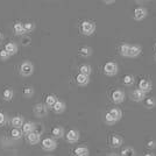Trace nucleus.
I'll return each mask as SVG.
<instances>
[{
    "label": "nucleus",
    "instance_id": "obj_33",
    "mask_svg": "<svg viewBox=\"0 0 156 156\" xmlns=\"http://www.w3.org/2000/svg\"><path fill=\"white\" fill-rule=\"evenodd\" d=\"M134 76H132V75H126L124 77V83H125V85H132V84H134Z\"/></svg>",
    "mask_w": 156,
    "mask_h": 156
},
{
    "label": "nucleus",
    "instance_id": "obj_26",
    "mask_svg": "<svg viewBox=\"0 0 156 156\" xmlns=\"http://www.w3.org/2000/svg\"><path fill=\"white\" fill-rule=\"evenodd\" d=\"M91 66L89 64H83V65H80V68H79V73H82V75H84V76H90L91 75Z\"/></svg>",
    "mask_w": 156,
    "mask_h": 156
},
{
    "label": "nucleus",
    "instance_id": "obj_3",
    "mask_svg": "<svg viewBox=\"0 0 156 156\" xmlns=\"http://www.w3.org/2000/svg\"><path fill=\"white\" fill-rule=\"evenodd\" d=\"M94 30H96V25H94V22L89 21V20H85V21H83V22L80 23V32H82V34L86 35V36L92 35V34L94 33Z\"/></svg>",
    "mask_w": 156,
    "mask_h": 156
},
{
    "label": "nucleus",
    "instance_id": "obj_41",
    "mask_svg": "<svg viewBox=\"0 0 156 156\" xmlns=\"http://www.w3.org/2000/svg\"><path fill=\"white\" fill-rule=\"evenodd\" d=\"M108 156H119V155H118V154H110Z\"/></svg>",
    "mask_w": 156,
    "mask_h": 156
},
{
    "label": "nucleus",
    "instance_id": "obj_17",
    "mask_svg": "<svg viewBox=\"0 0 156 156\" xmlns=\"http://www.w3.org/2000/svg\"><path fill=\"white\" fill-rule=\"evenodd\" d=\"M65 103L64 101H62V100H57L56 101V104L52 106V110L55 113H57V114H61V113H63L65 111Z\"/></svg>",
    "mask_w": 156,
    "mask_h": 156
},
{
    "label": "nucleus",
    "instance_id": "obj_35",
    "mask_svg": "<svg viewBox=\"0 0 156 156\" xmlns=\"http://www.w3.org/2000/svg\"><path fill=\"white\" fill-rule=\"evenodd\" d=\"M9 57V55L7 54V51H5V50H1L0 51V58L1 59H7Z\"/></svg>",
    "mask_w": 156,
    "mask_h": 156
},
{
    "label": "nucleus",
    "instance_id": "obj_29",
    "mask_svg": "<svg viewBox=\"0 0 156 156\" xmlns=\"http://www.w3.org/2000/svg\"><path fill=\"white\" fill-rule=\"evenodd\" d=\"M144 105H146V107L147 108H154L156 106V99L154 97H150V98H147L146 100H144Z\"/></svg>",
    "mask_w": 156,
    "mask_h": 156
},
{
    "label": "nucleus",
    "instance_id": "obj_32",
    "mask_svg": "<svg viewBox=\"0 0 156 156\" xmlns=\"http://www.w3.org/2000/svg\"><path fill=\"white\" fill-rule=\"evenodd\" d=\"M23 29L26 33H30L35 29V23L34 22H26L23 23Z\"/></svg>",
    "mask_w": 156,
    "mask_h": 156
},
{
    "label": "nucleus",
    "instance_id": "obj_38",
    "mask_svg": "<svg viewBox=\"0 0 156 156\" xmlns=\"http://www.w3.org/2000/svg\"><path fill=\"white\" fill-rule=\"evenodd\" d=\"M2 40H4V36H2V34H1V33H0V43H1V42H2Z\"/></svg>",
    "mask_w": 156,
    "mask_h": 156
},
{
    "label": "nucleus",
    "instance_id": "obj_43",
    "mask_svg": "<svg viewBox=\"0 0 156 156\" xmlns=\"http://www.w3.org/2000/svg\"><path fill=\"white\" fill-rule=\"evenodd\" d=\"M155 61H156V52H155Z\"/></svg>",
    "mask_w": 156,
    "mask_h": 156
},
{
    "label": "nucleus",
    "instance_id": "obj_12",
    "mask_svg": "<svg viewBox=\"0 0 156 156\" xmlns=\"http://www.w3.org/2000/svg\"><path fill=\"white\" fill-rule=\"evenodd\" d=\"M25 124V119L23 117H21V115H16V117H13L11 119V125L13 126V128H22V126Z\"/></svg>",
    "mask_w": 156,
    "mask_h": 156
},
{
    "label": "nucleus",
    "instance_id": "obj_16",
    "mask_svg": "<svg viewBox=\"0 0 156 156\" xmlns=\"http://www.w3.org/2000/svg\"><path fill=\"white\" fill-rule=\"evenodd\" d=\"M35 127H36V125L34 124V122H32V121L25 122L23 126H22V133L28 135V134H30V133H33L35 130Z\"/></svg>",
    "mask_w": 156,
    "mask_h": 156
},
{
    "label": "nucleus",
    "instance_id": "obj_11",
    "mask_svg": "<svg viewBox=\"0 0 156 156\" xmlns=\"http://www.w3.org/2000/svg\"><path fill=\"white\" fill-rule=\"evenodd\" d=\"M147 16V9L144 7H136L134 9V19L141 21Z\"/></svg>",
    "mask_w": 156,
    "mask_h": 156
},
{
    "label": "nucleus",
    "instance_id": "obj_22",
    "mask_svg": "<svg viewBox=\"0 0 156 156\" xmlns=\"http://www.w3.org/2000/svg\"><path fill=\"white\" fill-rule=\"evenodd\" d=\"M89 155H90V151H89V149L86 147L80 146V147H77L75 149V156H89Z\"/></svg>",
    "mask_w": 156,
    "mask_h": 156
},
{
    "label": "nucleus",
    "instance_id": "obj_5",
    "mask_svg": "<svg viewBox=\"0 0 156 156\" xmlns=\"http://www.w3.org/2000/svg\"><path fill=\"white\" fill-rule=\"evenodd\" d=\"M41 146H42V149L46 150V151H52V150H55L57 148V143L51 137L43 139L42 142H41Z\"/></svg>",
    "mask_w": 156,
    "mask_h": 156
},
{
    "label": "nucleus",
    "instance_id": "obj_23",
    "mask_svg": "<svg viewBox=\"0 0 156 156\" xmlns=\"http://www.w3.org/2000/svg\"><path fill=\"white\" fill-rule=\"evenodd\" d=\"M13 96H14L13 90L9 89V87H7V89H5V90L2 91V98H4V100H6V101H11V100L13 99Z\"/></svg>",
    "mask_w": 156,
    "mask_h": 156
},
{
    "label": "nucleus",
    "instance_id": "obj_31",
    "mask_svg": "<svg viewBox=\"0 0 156 156\" xmlns=\"http://www.w3.org/2000/svg\"><path fill=\"white\" fill-rule=\"evenodd\" d=\"M23 96L26 98H32L34 96V89L32 86H26L23 89Z\"/></svg>",
    "mask_w": 156,
    "mask_h": 156
},
{
    "label": "nucleus",
    "instance_id": "obj_25",
    "mask_svg": "<svg viewBox=\"0 0 156 156\" xmlns=\"http://www.w3.org/2000/svg\"><path fill=\"white\" fill-rule=\"evenodd\" d=\"M58 99L56 96H54V94H49V96H47L46 98V106L47 107H52L54 105L56 104V101H57Z\"/></svg>",
    "mask_w": 156,
    "mask_h": 156
},
{
    "label": "nucleus",
    "instance_id": "obj_14",
    "mask_svg": "<svg viewBox=\"0 0 156 156\" xmlns=\"http://www.w3.org/2000/svg\"><path fill=\"white\" fill-rule=\"evenodd\" d=\"M4 50L7 51V54H8L9 56L15 55L16 51H18V44L14 43V42H8V43H6V46H5V49H4Z\"/></svg>",
    "mask_w": 156,
    "mask_h": 156
},
{
    "label": "nucleus",
    "instance_id": "obj_24",
    "mask_svg": "<svg viewBox=\"0 0 156 156\" xmlns=\"http://www.w3.org/2000/svg\"><path fill=\"white\" fill-rule=\"evenodd\" d=\"M79 55L82 56V57H90L92 55V49L90 47H82L80 49H79Z\"/></svg>",
    "mask_w": 156,
    "mask_h": 156
},
{
    "label": "nucleus",
    "instance_id": "obj_13",
    "mask_svg": "<svg viewBox=\"0 0 156 156\" xmlns=\"http://www.w3.org/2000/svg\"><path fill=\"white\" fill-rule=\"evenodd\" d=\"M122 142H124L122 137L120 136V135H118V134H113L110 139V143L113 148H119L122 144Z\"/></svg>",
    "mask_w": 156,
    "mask_h": 156
},
{
    "label": "nucleus",
    "instance_id": "obj_42",
    "mask_svg": "<svg viewBox=\"0 0 156 156\" xmlns=\"http://www.w3.org/2000/svg\"><path fill=\"white\" fill-rule=\"evenodd\" d=\"M154 47H155V49H156V43H155V44H154Z\"/></svg>",
    "mask_w": 156,
    "mask_h": 156
},
{
    "label": "nucleus",
    "instance_id": "obj_6",
    "mask_svg": "<svg viewBox=\"0 0 156 156\" xmlns=\"http://www.w3.org/2000/svg\"><path fill=\"white\" fill-rule=\"evenodd\" d=\"M104 72L105 75L107 76H115L118 73V64L115 62H107L106 64L104 65Z\"/></svg>",
    "mask_w": 156,
    "mask_h": 156
},
{
    "label": "nucleus",
    "instance_id": "obj_21",
    "mask_svg": "<svg viewBox=\"0 0 156 156\" xmlns=\"http://www.w3.org/2000/svg\"><path fill=\"white\" fill-rule=\"evenodd\" d=\"M13 30H14V34L15 35H23L25 34V29H23V23H21V22H15L13 26Z\"/></svg>",
    "mask_w": 156,
    "mask_h": 156
},
{
    "label": "nucleus",
    "instance_id": "obj_18",
    "mask_svg": "<svg viewBox=\"0 0 156 156\" xmlns=\"http://www.w3.org/2000/svg\"><path fill=\"white\" fill-rule=\"evenodd\" d=\"M141 54V47L134 44V46L129 47V51H128V57H137Z\"/></svg>",
    "mask_w": 156,
    "mask_h": 156
},
{
    "label": "nucleus",
    "instance_id": "obj_9",
    "mask_svg": "<svg viewBox=\"0 0 156 156\" xmlns=\"http://www.w3.org/2000/svg\"><path fill=\"white\" fill-rule=\"evenodd\" d=\"M125 100V93L121 90H115L112 93V101L114 104H121Z\"/></svg>",
    "mask_w": 156,
    "mask_h": 156
},
{
    "label": "nucleus",
    "instance_id": "obj_2",
    "mask_svg": "<svg viewBox=\"0 0 156 156\" xmlns=\"http://www.w3.org/2000/svg\"><path fill=\"white\" fill-rule=\"evenodd\" d=\"M34 72V65L29 61H23L20 65V75L23 77H29Z\"/></svg>",
    "mask_w": 156,
    "mask_h": 156
},
{
    "label": "nucleus",
    "instance_id": "obj_39",
    "mask_svg": "<svg viewBox=\"0 0 156 156\" xmlns=\"http://www.w3.org/2000/svg\"><path fill=\"white\" fill-rule=\"evenodd\" d=\"M105 4H112V2H114V1H113V0H111V1H104Z\"/></svg>",
    "mask_w": 156,
    "mask_h": 156
},
{
    "label": "nucleus",
    "instance_id": "obj_15",
    "mask_svg": "<svg viewBox=\"0 0 156 156\" xmlns=\"http://www.w3.org/2000/svg\"><path fill=\"white\" fill-rule=\"evenodd\" d=\"M40 139H41V135L37 134V133H35V132H33V133L27 135V141H28L29 144H32V146L37 144L40 142Z\"/></svg>",
    "mask_w": 156,
    "mask_h": 156
},
{
    "label": "nucleus",
    "instance_id": "obj_20",
    "mask_svg": "<svg viewBox=\"0 0 156 156\" xmlns=\"http://www.w3.org/2000/svg\"><path fill=\"white\" fill-rule=\"evenodd\" d=\"M76 82H77L78 85H80V86H85V85L89 84L90 79H89L87 76H84V75H82V73H78L77 77H76Z\"/></svg>",
    "mask_w": 156,
    "mask_h": 156
},
{
    "label": "nucleus",
    "instance_id": "obj_44",
    "mask_svg": "<svg viewBox=\"0 0 156 156\" xmlns=\"http://www.w3.org/2000/svg\"><path fill=\"white\" fill-rule=\"evenodd\" d=\"M48 156H50V155H48Z\"/></svg>",
    "mask_w": 156,
    "mask_h": 156
},
{
    "label": "nucleus",
    "instance_id": "obj_19",
    "mask_svg": "<svg viewBox=\"0 0 156 156\" xmlns=\"http://www.w3.org/2000/svg\"><path fill=\"white\" fill-rule=\"evenodd\" d=\"M51 133H52V136L55 137V139H62V137L64 136V128L61 127V126H57V127L52 128Z\"/></svg>",
    "mask_w": 156,
    "mask_h": 156
},
{
    "label": "nucleus",
    "instance_id": "obj_28",
    "mask_svg": "<svg viewBox=\"0 0 156 156\" xmlns=\"http://www.w3.org/2000/svg\"><path fill=\"white\" fill-rule=\"evenodd\" d=\"M129 47H130V44H127V43H124V44L120 46V55H121L122 57H128Z\"/></svg>",
    "mask_w": 156,
    "mask_h": 156
},
{
    "label": "nucleus",
    "instance_id": "obj_7",
    "mask_svg": "<svg viewBox=\"0 0 156 156\" xmlns=\"http://www.w3.org/2000/svg\"><path fill=\"white\" fill-rule=\"evenodd\" d=\"M79 132L76 129H70L65 134V139L69 143H76L79 140Z\"/></svg>",
    "mask_w": 156,
    "mask_h": 156
},
{
    "label": "nucleus",
    "instance_id": "obj_10",
    "mask_svg": "<svg viewBox=\"0 0 156 156\" xmlns=\"http://www.w3.org/2000/svg\"><path fill=\"white\" fill-rule=\"evenodd\" d=\"M130 98H132V100H134V101H136V103H140V101H143L144 100V98H146V93L142 92L141 90H134V91L130 93Z\"/></svg>",
    "mask_w": 156,
    "mask_h": 156
},
{
    "label": "nucleus",
    "instance_id": "obj_37",
    "mask_svg": "<svg viewBox=\"0 0 156 156\" xmlns=\"http://www.w3.org/2000/svg\"><path fill=\"white\" fill-rule=\"evenodd\" d=\"M147 147H148V148H150V149L155 148V147H156V141H151V140H150V141H148V142H147Z\"/></svg>",
    "mask_w": 156,
    "mask_h": 156
},
{
    "label": "nucleus",
    "instance_id": "obj_40",
    "mask_svg": "<svg viewBox=\"0 0 156 156\" xmlns=\"http://www.w3.org/2000/svg\"><path fill=\"white\" fill-rule=\"evenodd\" d=\"M143 156H155L154 154H146V155H143Z\"/></svg>",
    "mask_w": 156,
    "mask_h": 156
},
{
    "label": "nucleus",
    "instance_id": "obj_4",
    "mask_svg": "<svg viewBox=\"0 0 156 156\" xmlns=\"http://www.w3.org/2000/svg\"><path fill=\"white\" fill-rule=\"evenodd\" d=\"M33 113H34L35 117H37V118L46 117L47 114H48V107L46 106V104H42V103L34 105V107H33Z\"/></svg>",
    "mask_w": 156,
    "mask_h": 156
},
{
    "label": "nucleus",
    "instance_id": "obj_34",
    "mask_svg": "<svg viewBox=\"0 0 156 156\" xmlns=\"http://www.w3.org/2000/svg\"><path fill=\"white\" fill-rule=\"evenodd\" d=\"M21 44H22V46H28V44H30V37H28V36L23 37V39L21 40Z\"/></svg>",
    "mask_w": 156,
    "mask_h": 156
},
{
    "label": "nucleus",
    "instance_id": "obj_30",
    "mask_svg": "<svg viewBox=\"0 0 156 156\" xmlns=\"http://www.w3.org/2000/svg\"><path fill=\"white\" fill-rule=\"evenodd\" d=\"M11 135L13 139H21L22 135H23V133H22V130L21 129H18V128H13V129L11 130Z\"/></svg>",
    "mask_w": 156,
    "mask_h": 156
},
{
    "label": "nucleus",
    "instance_id": "obj_8",
    "mask_svg": "<svg viewBox=\"0 0 156 156\" xmlns=\"http://www.w3.org/2000/svg\"><path fill=\"white\" fill-rule=\"evenodd\" d=\"M153 89V83L150 82L149 79L147 78H143L139 82V90H141L142 92H149Z\"/></svg>",
    "mask_w": 156,
    "mask_h": 156
},
{
    "label": "nucleus",
    "instance_id": "obj_27",
    "mask_svg": "<svg viewBox=\"0 0 156 156\" xmlns=\"http://www.w3.org/2000/svg\"><path fill=\"white\" fill-rule=\"evenodd\" d=\"M135 154H136V151L132 147H126L121 150V156H135Z\"/></svg>",
    "mask_w": 156,
    "mask_h": 156
},
{
    "label": "nucleus",
    "instance_id": "obj_1",
    "mask_svg": "<svg viewBox=\"0 0 156 156\" xmlns=\"http://www.w3.org/2000/svg\"><path fill=\"white\" fill-rule=\"evenodd\" d=\"M121 117H122L121 110L114 107V108H112V110H110L106 113V115H105V121H106L107 125L112 126V125H114L115 122H118V121L121 119Z\"/></svg>",
    "mask_w": 156,
    "mask_h": 156
},
{
    "label": "nucleus",
    "instance_id": "obj_36",
    "mask_svg": "<svg viewBox=\"0 0 156 156\" xmlns=\"http://www.w3.org/2000/svg\"><path fill=\"white\" fill-rule=\"evenodd\" d=\"M5 122H6V115L0 112V126H2Z\"/></svg>",
    "mask_w": 156,
    "mask_h": 156
}]
</instances>
